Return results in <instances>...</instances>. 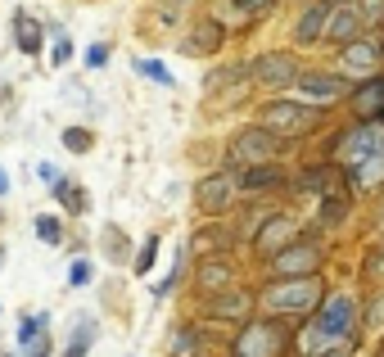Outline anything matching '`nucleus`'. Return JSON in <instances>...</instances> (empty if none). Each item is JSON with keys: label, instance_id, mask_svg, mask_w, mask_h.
I'll list each match as a JSON object with an SVG mask.
<instances>
[{"label": "nucleus", "instance_id": "obj_1", "mask_svg": "<svg viewBox=\"0 0 384 357\" xmlns=\"http://www.w3.org/2000/svg\"><path fill=\"white\" fill-rule=\"evenodd\" d=\"M353 330H357V303L348 294H325L312 321L294 335V349L303 357H325L330 349H348Z\"/></svg>", "mask_w": 384, "mask_h": 357}, {"label": "nucleus", "instance_id": "obj_2", "mask_svg": "<svg viewBox=\"0 0 384 357\" xmlns=\"http://www.w3.org/2000/svg\"><path fill=\"white\" fill-rule=\"evenodd\" d=\"M325 298V285L321 276H276L272 285L258 294V303L267 307L272 316H312Z\"/></svg>", "mask_w": 384, "mask_h": 357}, {"label": "nucleus", "instance_id": "obj_3", "mask_svg": "<svg viewBox=\"0 0 384 357\" xmlns=\"http://www.w3.org/2000/svg\"><path fill=\"white\" fill-rule=\"evenodd\" d=\"M290 344H294L290 330H285V326L267 312L263 321H253V316H249V321L235 330L230 357H285V353H290Z\"/></svg>", "mask_w": 384, "mask_h": 357}, {"label": "nucleus", "instance_id": "obj_4", "mask_svg": "<svg viewBox=\"0 0 384 357\" xmlns=\"http://www.w3.org/2000/svg\"><path fill=\"white\" fill-rule=\"evenodd\" d=\"M258 118H263V127H272L281 140H290V136H307V131L321 122V109H316L312 100H267Z\"/></svg>", "mask_w": 384, "mask_h": 357}, {"label": "nucleus", "instance_id": "obj_5", "mask_svg": "<svg viewBox=\"0 0 384 357\" xmlns=\"http://www.w3.org/2000/svg\"><path fill=\"white\" fill-rule=\"evenodd\" d=\"M244 199V181H239V168H222L213 177H204L195 186V213L204 217H222Z\"/></svg>", "mask_w": 384, "mask_h": 357}, {"label": "nucleus", "instance_id": "obj_6", "mask_svg": "<svg viewBox=\"0 0 384 357\" xmlns=\"http://www.w3.org/2000/svg\"><path fill=\"white\" fill-rule=\"evenodd\" d=\"M276 154H281V136H276L272 127H244L235 131V140H230V154H226V168H258V163H276Z\"/></svg>", "mask_w": 384, "mask_h": 357}, {"label": "nucleus", "instance_id": "obj_7", "mask_svg": "<svg viewBox=\"0 0 384 357\" xmlns=\"http://www.w3.org/2000/svg\"><path fill=\"white\" fill-rule=\"evenodd\" d=\"M249 77L253 86H267V91H285V86L299 82V59L290 50H272V54H258L249 64Z\"/></svg>", "mask_w": 384, "mask_h": 357}, {"label": "nucleus", "instance_id": "obj_8", "mask_svg": "<svg viewBox=\"0 0 384 357\" xmlns=\"http://www.w3.org/2000/svg\"><path fill=\"white\" fill-rule=\"evenodd\" d=\"M321 263H325V254L316 240H294L267 267H272V276H312V272H321Z\"/></svg>", "mask_w": 384, "mask_h": 357}, {"label": "nucleus", "instance_id": "obj_9", "mask_svg": "<svg viewBox=\"0 0 384 357\" xmlns=\"http://www.w3.org/2000/svg\"><path fill=\"white\" fill-rule=\"evenodd\" d=\"M376 150H384V122H357V127H348L339 136V163L344 168H357L362 159H371Z\"/></svg>", "mask_w": 384, "mask_h": 357}, {"label": "nucleus", "instance_id": "obj_10", "mask_svg": "<svg viewBox=\"0 0 384 357\" xmlns=\"http://www.w3.org/2000/svg\"><path fill=\"white\" fill-rule=\"evenodd\" d=\"M253 307H258V298L253 294H244V289H217V294H208L204 298V316L208 321H235V326H244L249 316H253Z\"/></svg>", "mask_w": 384, "mask_h": 357}, {"label": "nucleus", "instance_id": "obj_11", "mask_svg": "<svg viewBox=\"0 0 384 357\" xmlns=\"http://www.w3.org/2000/svg\"><path fill=\"white\" fill-rule=\"evenodd\" d=\"M348 172H344V163H316V168H303L299 172V181L294 186L303 190V195H316V199H325V195H344L348 190Z\"/></svg>", "mask_w": 384, "mask_h": 357}, {"label": "nucleus", "instance_id": "obj_12", "mask_svg": "<svg viewBox=\"0 0 384 357\" xmlns=\"http://www.w3.org/2000/svg\"><path fill=\"white\" fill-rule=\"evenodd\" d=\"M294 240H299V226H294V217H285V213H267L263 226L253 231V249L263 258H276L285 245H294Z\"/></svg>", "mask_w": 384, "mask_h": 357}, {"label": "nucleus", "instance_id": "obj_13", "mask_svg": "<svg viewBox=\"0 0 384 357\" xmlns=\"http://www.w3.org/2000/svg\"><path fill=\"white\" fill-rule=\"evenodd\" d=\"M380 64H384V45L380 41H371L367 32L357 36V41H348V45H339V68L344 73H380Z\"/></svg>", "mask_w": 384, "mask_h": 357}, {"label": "nucleus", "instance_id": "obj_14", "mask_svg": "<svg viewBox=\"0 0 384 357\" xmlns=\"http://www.w3.org/2000/svg\"><path fill=\"white\" fill-rule=\"evenodd\" d=\"M348 104H353V118L357 122H380L384 118V73H371L367 82L348 95Z\"/></svg>", "mask_w": 384, "mask_h": 357}, {"label": "nucleus", "instance_id": "obj_15", "mask_svg": "<svg viewBox=\"0 0 384 357\" xmlns=\"http://www.w3.org/2000/svg\"><path fill=\"white\" fill-rule=\"evenodd\" d=\"M330 9L334 0H312V5L299 14V23H294V41L299 45H316L325 36V27H330Z\"/></svg>", "mask_w": 384, "mask_h": 357}, {"label": "nucleus", "instance_id": "obj_16", "mask_svg": "<svg viewBox=\"0 0 384 357\" xmlns=\"http://www.w3.org/2000/svg\"><path fill=\"white\" fill-rule=\"evenodd\" d=\"M299 95L312 104H330L344 95V73H299Z\"/></svg>", "mask_w": 384, "mask_h": 357}, {"label": "nucleus", "instance_id": "obj_17", "mask_svg": "<svg viewBox=\"0 0 384 357\" xmlns=\"http://www.w3.org/2000/svg\"><path fill=\"white\" fill-rule=\"evenodd\" d=\"M362 32H367V27H362L357 5H334V9H330V27H325V41L348 45V41H357Z\"/></svg>", "mask_w": 384, "mask_h": 357}, {"label": "nucleus", "instance_id": "obj_18", "mask_svg": "<svg viewBox=\"0 0 384 357\" xmlns=\"http://www.w3.org/2000/svg\"><path fill=\"white\" fill-rule=\"evenodd\" d=\"M239 181H244V195H272V190H285V186H290V177H285L276 163L244 168V172H239Z\"/></svg>", "mask_w": 384, "mask_h": 357}, {"label": "nucleus", "instance_id": "obj_19", "mask_svg": "<svg viewBox=\"0 0 384 357\" xmlns=\"http://www.w3.org/2000/svg\"><path fill=\"white\" fill-rule=\"evenodd\" d=\"M195 281L204 294H217V289H230L235 285V263H226V258H204L195 272Z\"/></svg>", "mask_w": 384, "mask_h": 357}, {"label": "nucleus", "instance_id": "obj_20", "mask_svg": "<svg viewBox=\"0 0 384 357\" xmlns=\"http://www.w3.org/2000/svg\"><path fill=\"white\" fill-rule=\"evenodd\" d=\"M222 41H226V27L213 23V18H199V23L190 27L186 50H190V54H213V50H222Z\"/></svg>", "mask_w": 384, "mask_h": 357}, {"label": "nucleus", "instance_id": "obj_21", "mask_svg": "<svg viewBox=\"0 0 384 357\" xmlns=\"http://www.w3.org/2000/svg\"><path fill=\"white\" fill-rule=\"evenodd\" d=\"M14 41H18V50H23V54H41V45H45L41 23H36L32 14H23V9L14 14Z\"/></svg>", "mask_w": 384, "mask_h": 357}, {"label": "nucleus", "instance_id": "obj_22", "mask_svg": "<svg viewBox=\"0 0 384 357\" xmlns=\"http://www.w3.org/2000/svg\"><path fill=\"white\" fill-rule=\"evenodd\" d=\"M348 177H353L357 190H380L384 186V150H376L371 159H362L357 168H348Z\"/></svg>", "mask_w": 384, "mask_h": 357}, {"label": "nucleus", "instance_id": "obj_23", "mask_svg": "<svg viewBox=\"0 0 384 357\" xmlns=\"http://www.w3.org/2000/svg\"><path fill=\"white\" fill-rule=\"evenodd\" d=\"M54 199H59L68 213H86V195H82V186H73V181H64V177H54V190H50Z\"/></svg>", "mask_w": 384, "mask_h": 357}, {"label": "nucleus", "instance_id": "obj_24", "mask_svg": "<svg viewBox=\"0 0 384 357\" xmlns=\"http://www.w3.org/2000/svg\"><path fill=\"white\" fill-rule=\"evenodd\" d=\"M339 221H348V190L321 199V226H339Z\"/></svg>", "mask_w": 384, "mask_h": 357}, {"label": "nucleus", "instance_id": "obj_25", "mask_svg": "<svg viewBox=\"0 0 384 357\" xmlns=\"http://www.w3.org/2000/svg\"><path fill=\"white\" fill-rule=\"evenodd\" d=\"M235 231H199L195 240H190V245L199 249V254H213V249H226V245H235Z\"/></svg>", "mask_w": 384, "mask_h": 357}, {"label": "nucleus", "instance_id": "obj_26", "mask_svg": "<svg viewBox=\"0 0 384 357\" xmlns=\"http://www.w3.org/2000/svg\"><path fill=\"white\" fill-rule=\"evenodd\" d=\"M91 344H95V321H86V316H82V321H77V330H73V344L64 349V357H86Z\"/></svg>", "mask_w": 384, "mask_h": 357}, {"label": "nucleus", "instance_id": "obj_27", "mask_svg": "<svg viewBox=\"0 0 384 357\" xmlns=\"http://www.w3.org/2000/svg\"><path fill=\"white\" fill-rule=\"evenodd\" d=\"M177 357H195V353H204V330H195V326H186V330H177Z\"/></svg>", "mask_w": 384, "mask_h": 357}, {"label": "nucleus", "instance_id": "obj_28", "mask_svg": "<svg viewBox=\"0 0 384 357\" xmlns=\"http://www.w3.org/2000/svg\"><path fill=\"white\" fill-rule=\"evenodd\" d=\"M45 326H50V316H45V312L27 316V321H23V330H18V349H32V344L41 340V330H45Z\"/></svg>", "mask_w": 384, "mask_h": 357}, {"label": "nucleus", "instance_id": "obj_29", "mask_svg": "<svg viewBox=\"0 0 384 357\" xmlns=\"http://www.w3.org/2000/svg\"><path fill=\"white\" fill-rule=\"evenodd\" d=\"M36 240H45V245H64V221L50 217V213H41V217H36Z\"/></svg>", "mask_w": 384, "mask_h": 357}, {"label": "nucleus", "instance_id": "obj_30", "mask_svg": "<svg viewBox=\"0 0 384 357\" xmlns=\"http://www.w3.org/2000/svg\"><path fill=\"white\" fill-rule=\"evenodd\" d=\"M91 145H95V136L86 127H68L64 131V150H73V154H91Z\"/></svg>", "mask_w": 384, "mask_h": 357}, {"label": "nucleus", "instance_id": "obj_31", "mask_svg": "<svg viewBox=\"0 0 384 357\" xmlns=\"http://www.w3.org/2000/svg\"><path fill=\"white\" fill-rule=\"evenodd\" d=\"M357 14H362V27H380L384 23V0H357Z\"/></svg>", "mask_w": 384, "mask_h": 357}, {"label": "nucleus", "instance_id": "obj_32", "mask_svg": "<svg viewBox=\"0 0 384 357\" xmlns=\"http://www.w3.org/2000/svg\"><path fill=\"white\" fill-rule=\"evenodd\" d=\"M362 326H367V330H380V326H384V289L367 303V312H362Z\"/></svg>", "mask_w": 384, "mask_h": 357}, {"label": "nucleus", "instance_id": "obj_33", "mask_svg": "<svg viewBox=\"0 0 384 357\" xmlns=\"http://www.w3.org/2000/svg\"><path fill=\"white\" fill-rule=\"evenodd\" d=\"M68 59H73V41H68L64 32H54V45H50V64H54V68H64Z\"/></svg>", "mask_w": 384, "mask_h": 357}, {"label": "nucleus", "instance_id": "obj_34", "mask_svg": "<svg viewBox=\"0 0 384 357\" xmlns=\"http://www.w3.org/2000/svg\"><path fill=\"white\" fill-rule=\"evenodd\" d=\"M154 258H158V235H149L145 245H140V258H136V263H131V267H136V272L145 276L149 267H154Z\"/></svg>", "mask_w": 384, "mask_h": 357}, {"label": "nucleus", "instance_id": "obj_35", "mask_svg": "<svg viewBox=\"0 0 384 357\" xmlns=\"http://www.w3.org/2000/svg\"><path fill=\"white\" fill-rule=\"evenodd\" d=\"M136 68H140V73H145V77H154V82H158V86H172V73H168V68H163V64H158V59H140V64H136Z\"/></svg>", "mask_w": 384, "mask_h": 357}, {"label": "nucleus", "instance_id": "obj_36", "mask_svg": "<svg viewBox=\"0 0 384 357\" xmlns=\"http://www.w3.org/2000/svg\"><path fill=\"white\" fill-rule=\"evenodd\" d=\"M367 276H371V281H380V276H384V240L367 254Z\"/></svg>", "mask_w": 384, "mask_h": 357}, {"label": "nucleus", "instance_id": "obj_37", "mask_svg": "<svg viewBox=\"0 0 384 357\" xmlns=\"http://www.w3.org/2000/svg\"><path fill=\"white\" fill-rule=\"evenodd\" d=\"M109 64V45H91L86 50V68H104Z\"/></svg>", "mask_w": 384, "mask_h": 357}, {"label": "nucleus", "instance_id": "obj_38", "mask_svg": "<svg viewBox=\"0 0 384 357\" xmlns=\"http://www.w3.org/2000/svg\"><path fill=\"white\" fill-rule=\"evenodd\" d=\"M235 9H244L249 18H258V14H267V9H272V0H235Z\"/></svg>", "mask_w": 384, "mask_h": 357}, {"label": "nucleus", "instance_id": "obj_39", "mask_svg": "<svg viewBox=\"0 0 384 357\" xmlns=\"http://www.w3.org/2000/svg\"><path fill=\"white\" fill-rule=\"evenodd\" d=\"M68 281H73V285H86V281H91V263H86V258H77V263H73Z\"/></svg>", "mask_w": 384, "mask_h": 357}, {"label": "nucleus", "instance_id": "obj_40", "mask_svg": "<svg viewBox=\"0 0 384 357\" xmlns=\"http://www.w3.org/2000/svg\"><path fill=\"white\" fill-rule=\"evenodd\" d=\"M32 357H50V340H36L32 344Z\"/></svg>", "mask_w": 384, "mask_h": 357}, {"label": "nucleus", "instance_id": "obj_41", "mask_svg": "<svg viewBox=\"0 0 384 357\" xmlns=\"http://www.w3.org/2000/svg\"><path fill=\"white\" fill-rule=\"evenodd\" d=\"M325 357H348V349H330V353H325Z\"/></svg>", "mask_w": 384, "mask_h": 357}, {"label": "nucleus", "instance_id": "obj_42", "mask_svg": "<svg viewBox=\"0 0 384 357\" xmlns=\"http://www.w3.org/2000/svg\"><path fill=\"white\" fill-rule=\"evenodd\" d=\"M5 190H9V177H5V172H0V195H5Z\"/></svg>", "mask_w": 384, "mask_h": 357}, {"label": "nucleus", "instance_id": "obj_43", "mask_svg": "<svg viewBox=\"0 0 384 357\" xmlns=\"http://www.w3.org/2000/svg\"><path fill=\"white\" fill-rule=\"evenodd\" d=\"M334 5H357V0H334Z\"/></svg>", "mask_w": 384, "mask_h": 357}, {"label": "nucleus", "instance_id": "obj_44", "mask_svg": "<svg viewBox=\"0 0 384 357\" xmlns=\"http://www.w3.org/2000/svg\"><path fill=\"white\" fill-rule=\"evenodd\" d=\"M0 267H5V249H0Z\"/></svg>", "mask_w": 384, "mask_h": 357}, {"label": "nucleus", "instance_id": "obj_45", "mask_svg": "<svg viewBox=\"0 0 384 357\" xmlns=\"http://www.w3.org/2000/svg\"><path fill=\"white\" fill-rule=\"evenodd\" d=\"M0 357H9V353H0Z\"/></svg>", "mask_w": 384, "mask_h": 357}]
</instances>
